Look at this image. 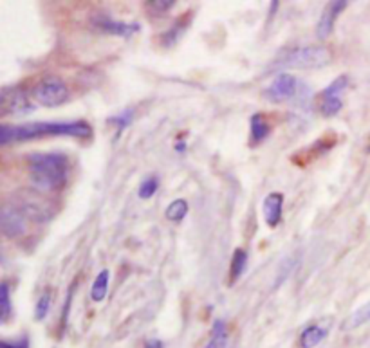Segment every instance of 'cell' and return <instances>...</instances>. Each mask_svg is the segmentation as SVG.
Here are the masks:
<instances>
[{
	"label": "cell",
	"instance_id": "8",
	"mask_svg": "<svg viewBox=\"0 0 370 348\" xmlns=\"http://www.w3.org/2000/svg\"><path fill=\"white\" fill-rule=\"evenodd\" d=\"M2 108L8 114L13 116H26L29 112L35 110V107L31 105L27 92L22 89H4L2 91Z\"/></svg>",
	"mask_w": 370,
	"mask_h": 348
},
{
	"label": "cell",
	"instance_id": "2",
	"mask_svg": "<svg viewBox=\"0 0 370 348\" xmlns=\"http://www.w3.org/2000/svg\"><path fill=\"white\" fill-rule=\"evenodd\" d=\"M31 186L36 191H58L69 177V159L64 154H31L27 157Z\"/></svg>",
	"mask_w": 370,
	"mask_h": 348
},
{
	"label": "cell",
	"instance_id": "13",
	"mask_svg": "<svg viewBox=\"0 0 370 348\" xmlns=\"http://www.w3.org/2000/svg\"><path fill=\"white\" fill-rule=\"evenodd\" d=\"M190 20H192V13L183 15L181 20L176 22V26L172 29H168L163 36H161V43H163L164 48H172L173 43H177V40L181 38L183 33L186 31V27L190 26Z\"/></svg>",
	"mask_w": 370,
	"mask_h": 348
},
{
	"label": "cell",
	"instance_id": "1",
	"mask_svg": "<svg viewBox=\"0 0 370 348\" xmlns=\"http://www.w3.org/2000/svg\"><path fill=\"white\" fill-rule=\"evenodd\" d=\"M92 129L85 121H67V123H26V125H2L0 130V143L33 141L42 138H89Z\"/></svg>",
	"mask_w": 370,
	"mask_h": 348
},
{
	"label": "cell",
	"instance_id": "20",
	"mask_svg": "<svg viewBox=\"0 0 370 348\" xmlns=\"http://www.w3.org/2000/svg\"><path fill=\"white\" fill-rule=\"evenodd\" d=\"M11 318V294H9V284L2 282L0 285V321L8 323Z\"/></svg>",
	"mask_w": 370,
	"mask_h": 348
},
{
	"label": "cell",
	"instance_id": "10",
	"mask_svg": "<svg viewBox=\"0 0 370 348\" xmlns=\"http://www.w3.org/2000/svg\"><path fill=\"white\" fill-rule=\"evenodd\" d=\"M15 208H18L26 217L38 220V222H43V220H48L51 217V211H48L49 206L45 204V201L40 198L36 194H31V191L22 195Z\"/></svg>",
	"mask_w": 370,
	"mask_h": 348
},
{
	"label": "cell",
	"instance_id": "17",
	"mask_svg": "<svg viewBox=\"0 0 370 348\" xmlns=\"http://www.w3.org/2000/svg\"><path fill=\"white\" fill-rule=\"evenodd\" d=\"M246 266H248V251L237 249L233 253L232 266H229V284H235L241 278L242 273L246 271Z\"/></svg>",
	"mask_w": 370,
	"mask_h": 348
},
{
	"label": "cell",
	"instance_id": "26",
	"mask_svg": "<svg viewBox=\"0 0 370 348\" xmlns=\"http://www.w3.org/2000/svg\"><path fill=\"white\" fill-rule=\"evenodd\" d=\"M0 348H29V340L27 338H20L17 341H2Z\"/></svg>",
	"mask_w": 370,
	"mask_h": 348
},
{
	"label": "cell",
	"instance_id": "28",
	"mask_svg": "<svg viewBox=\"0 0 370 348\" xmlns=\"http://www.w3.org/2000/svg\"><path fill=\"white\" fill-rule=\"evenodd\" d=\"M177 152H185V143H179V145H177Z\"/></svg>",
	"mask_w": 370,
	"mask_h": 348
},
{
	"label": "cell",
	"instance_id": "25",
	"mask_svg": "<svg viewBox=\"0 0 370 348\" xmlns=\"http://www.w3.org/2000/svg\"><path fill=\"white\" fill-rule=\"evenodd\" d=\"M145 4L150 9H154V11H157V13H164L168 9H172L176 2H173V0H148Z\"/></svg>",
	"mask_w": 370,
	"mask_h": 348
},
{
	"label": "cell",
	"instance_id": "19",
	"mask_svg": "<svg viewBox=\"0 0 370 348\" xmlns=\"http://www.w3.org/2000/svg\"><path fill=\"white\" fill-rule=\"evenodd\" d=\"M164 215H166L168 220H172V222H181L188 215V202L185 198H177V201L170 202V206L166 208Z\"/></svg>",
	"mask_w": 370,
	"mask_h": 348
},
{
	"label": "cell",
	"instance_id": "6",
	"mask_svg": "<svg viewBox=\"0 0 370 348\" xmlns=\"http://www.w3.org/2000/svg\"><path fill=\"white\" fill-rule=\"evenodd\" d=\"M92 29L98 31V33H104V35L111 36H120V38H130L134 33L139 31L138 22H121L114 20V18L107 17V15H96L91 20Z\"/></svg>",
	"mask_w": 370,
	"mask_h": 348
},
{
	"label": "cell",
	"instance_id": "12",
	"mask_svg": "<svg viewBox=\"0 0 370 348\" xmlns=\"http://www.w3.org/2000/svg\"><path fill=\"white\" fill-rule=\"evenodd\" d=\"M269 133H271V125L266 119V116L264 114H255L251 117V147L266 141L269 138Z\"/></svg>",
	"mask_w": 370,
	"mask_h": 348
},
{
	"label": "cell",
	"instance_id": "14",
	"mask_svg": "<svg viewBox=\"0 0 370 348\" xmlns=\"http://www.w3.org/2000/svg\"><path fill=\"white\" fill-rule=\"evenodd\" d=\"M327 338V331L320 325H311L300 334V347L301 348H315Z\"/></svg>",
	"mask_w": 370,
	"mask_h": 348
},
{
	"label": "cell",
	"instance_id": "5",
	"mask_svg": "<svg viewBox=\"0 0 370 348\" xmlns=\"http://www.w3.org/2000/svg\"><path fill=\"white\" fill-rule=\"evenodd\" d=\"M298 94V80L297 76L289 73H280L278 76L273 80L267 89L264 91V98L269 103H285L289 99H294Z\"/></svg>",
	"mask_w": 370,
	"mask_h": 348
},
{
	"label": "cell",
	"instance_id": "18",
	"mask_svg": "<svg viewBox=\"0 0 370 348\" xmlns=\"http://www.w3.org/2000/svg\"><path fill=\"white\" fill-rule=\"evenodd\" d=\"M108 282H111V273H108V269H104V271L96 276L94 284H92V289H91L92 301H98L99 303V301H104L105 298H107Z\"/></svg>",
	"mask_w": 370,
	"mask_h": 348
},
{
	"label": "cell",
	"instance_id": "23",
	"mask_svg": "<svg viewBox=\"0 0 370 348\" xmlns=\"http://www.w3.org/2000/svg\"><path fill=\"white\" fill-rule=\"evenodd\" d=\"M49 309H51V294L43 293L42 296L38 298L35 307V319L36 321H42V319L48 318Z\"/></svg>",
	"mask_w": 370,
	"mask_h": 348
},
{
	"label": "cell",
	"instance_id": "24",
	"mask_svg": "<svg viewBox=\"0 0 370 348\" xmlns=\"http://www.w3.org/2000/svg\"><path fill=\"white\" fill-rule=\"evenodd\" d=\"M132 117H134V110L127 108V110H123L121 114H118V116L111 117V119H108V123H111V125H116L118 130L121 132V130H125L127 126L132 123Z\"/></svg>",
	"mask_w": 370,
	"mask_h": 348
},
{
	"label": "cell",
	"instance_id": "11",
	"mask_svg": "<svg viewBox=\"0 0 370 348\" xmlns=\"http://www.w3.org/2000/svg\"><path fill=\"white\" fill-rule=\"evenodd\" d=\"M282 211H284V195L269 194L264 198V220L269 228H276L282 220Z\"/></svg>",
	"mask_w": 370,
	"mask_h": 348
},
{
	"label": "cell",
	"instance_id": "4",
	"mask_svg": "<svg viewBox=\"0 0 370 348\" xmlns=\"http://www.w3.org/2000/svg\"><path fill=\"white\" fill-rule=\"evenodd\" d=\"M31 96L35 98L36 103L43 105V107H60V105L69 101V87L65 85V82L60 76H43L42 80L36 82L33 87Z\"/></svg>",
	"mask_w": 370,
	"mask_h": 348
},
{
	"label": "cell",
	"instance_id": "21",
	"mask_svg": "<svg viewBox=\"0 0 370 348\" xmlns=\"http://www.w3.org/2000/svg\"><path fill=\"white\" fill-rule=\"evenodd\" d=\"M369 321H370V301L369 303H365L363 307H360V309L350 316L349 323H345V328H349L350 331V328L362 327V325H365V323Z\"/></svg>",
	"mask_w": 370,
	"mask_h": 348
},
{
	"label": "cell",
	"instance_id": "22",
	"mask_svg": "<svg viewBox=\"0 0 370 348\" xmlns=\"http://www.w3.org/2000/svg\"><path fill=\"white\" fill-rule=\"evenodd\" d=\"M159 189V179L155 175H148L145 177V181L139 184V198H143V201H148V198H152L155 195V191Z\"/></svg>",
	"mask_w": 370,
	"mask_h": 348
},
{
	"label": "cell",
	"instance_id": "9",
	"mask_svg": "<svg viewBox=\"0 0 370 348\" xmlns=\"http://www.w3.org/2000/svg\"><path fill=\"white\" fill-rule=\"evenodd\" d=\"M347 6H349V2H345V0H332V2L325 6L322 18H320L318 26H316V36L320 40H327L331 36V33L334 31L336 20L347 9Z\"/></svg>",
	"mask_w": 370,
	"mask_h": 348
},
{
	"label": "cell",
	"instance_id": "27",
	"mask_svg": "<svg viewBox=\"0 0 370 348\" xmlns=\"http://www.w3.org/2000/svg\"><path fill=\"white\" fill-rule=\"evenodd\" d=\"M145 348H163V343L159 340H150L145 343Z\"/></svg>",
	"mask_w": 370,
	"mask_h": 348
},
{
	"label": "cell",
	"instance_id": "16",
	"mask_svg": "<svg viewBox=\"0 0 370 348\" xmlns=\"http://www.w3.org/2000/svg\"><path fill=\"white\" fill-rule=\"evenodd\" d=\"M349 89V76L347 74H341L331 83L323 89V92L320 94V99H341L343 92Z\"/></svg>",
	"mask_w": 370,
	"mask_h": 348
},
{
	"label": "cell",
	"instance_id": "3",
	"mask_svg": "<svg viewBox=\"0 0 370 348\" xmlns=\"http://www.w3.org/2000/svg\"><path fill=\"white\" fill-rule=\"evenodd\" d=\"M332 61L331 49L325 45H307V48H294L280 55L273 67L275 69H322Z\"/></svg>",
	"mask_w": 370,
	"mask_h": 348
},
{
	"label": "cell",
	"instance_id": "15",
	"mask_svg": "<svg viewBox=\"0 0 370 348\" xmlns=\"http://www.w3.org/2000/svg\"><path fill=\"white\" fill-rule=\"evenodd\" d=\"M228 338H229L228 325H226L222 319H217V321L213 323V327H211L210 340H208L206 347L204 348H226V345H228Z\"/></svg>",
	"mask_w": 370,
	"mask_h": 348
},
{
	"label": "cell",
	"instance_id": "7",
	"mask_svg": "<svg viewBox=\"0 0 370 348\" xmlns=\"http://www.w3.org/2000/svg\"><path fill=\"white\" fill-rule=\"evenodd\" d=\"M0 226H2V233H4L6 237L18 238L27 231V217L24 215L18 208L11 206V204H6V206L2 208Z\"/></svg>",
	"mask_w": 370,
	"mask_h": 348
}]
</instances>
